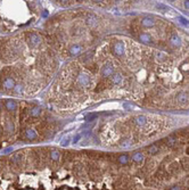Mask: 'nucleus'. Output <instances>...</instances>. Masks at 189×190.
Listing matches in <instances>:
<instances>
[{
    "instance_id": "obj_20",
    "label": "nucleus",
    "mask_w": 189,
    "mask_h": 190,
    "mask_svg": "<svg viewBox=\"0 0 189 190\" xmlns=\"http://www.w3.org/2000/svg\"><path fill=\"white\" fill-rule=\"evenodd\" d=\"M147 150H148V154H149V155H156V154L158 153V150H160V147H158L157 145H155V144H154V145L149 146Z\"/></svg>"
},
{
    "instance_id": "obj_25",
    "label": "nucleus",
    "mask_w": 189,
    "mask_h": 190,
    "mask_svg": "<svg viewBox=\"0 0 189 190\" xmlns=\"http://www.w3.org/2000/svg\"><path fill=\"white\" fill-rule=\"evenodd\" d=\"M6 129L8 130L9 132H11V131L14 130V124H13V122L8 121L7 123H6Z\"/></svg>"
},
{
    "instance_id": "obj_30",
    "label": "nucleus",
    "mask_w": 189,
    "mask_h": 190,
    "mask_svg": "<svg viewBox=\"0 0 189 190\" xmlns=\"http://www.w3.org/2000/svg\"><path fill=\"white\" fill-rule=\"evenodd\" d=\"M1 108H2V103L0 101V109H1Z\"/></svg>"
},
{
    "instance_id": "obj_18",
    "label": "nucleus",
    "mask_w": 189,
    "mask_h": 190,
    "mask_svg": "<svg viewBox=\"0 0 189 190\" xmlns=\"http://www.w3.org/2000/svg\"><path fill=\"white\" fill-rule=\"evenodd\" d=\"M135 122H136L137 125L142 126V125H145L147 123V117L146 116H144V115H139V116H137V117L135 119Z\"/></svg>"
},
{
    "instance_id": "obj_7",
    "label": "nucleus",
    "mask_w": 189,
    "mask_h": 190,
    "mask_svg": "<svg viewBox=\"0 0 189 190\" xmlns=\"http://www.w3.org/2000/svg\"><path fill=\"white\" fill-rule=\"evenodd\" d=\"M81 51H82V47L80 44H77V43L72 44L69 48V54L71 56H79L81 54Z\"/></svg>"
},
{
    "instance_id": "obj_28",
    "label": "nucleus",
    "mask_w": 189,
    "mask_h": 190,
    "mask_svg": "<svg viewBox=\"0 0 189 190\" xmlns=\"http://www.w3.org/2000/svg\"><path fill=\"white\" fill-rule=\"evenodd\" d=\"M81 138V136H80V134H77V136H75V137H74V142H77V141H79V139Z\"/></svg>"
},
{
    "instance_id": "obj_26",
    "label": "nucleus",
    "mask_w": 189,
    "mask_h": 190,
    "mask_svg": "<svg viewBox=\"0 0 189 190\" xmlns=\"http://www.w3.org/2000/svg\"><path fill=\"white\" fill-rule=\"evenodd\" d=\"M180 69L181 71H189V64H182Z\"/></svg>"
},
{
    "instance_id": "obj_9",
    "label": "nucleus",
    "mask_w": 189,
    "mask_h": 190,
    "mask_svg": "<svg viewBox=\"0 0 189 190\" xmlns=\"http://www.w3.org/2000/svg\"><path fill=\"white\" fill-rule=\"evenodd\" d=\"M141 25L144 27H153L155 25V19L150 16H147V17H144L141 19Z\"/></svg>"
},
{
    "instance_id": "obj_8",
    "label": "nucleus",
    "mask_w": 189,
    "mask_h": 190,
    "mask_svg": "<svg viewBox=\"0 0 189 190\" xmlns=\"http://www.w3.org/2000/svg\"><path fill=\"white\" fill-rule=\"evenodd\" d=\"M86 23L89 26H96L98 23V18L94 14H87L86 16Z\"/></svg>"
},
{
    "instance_id": "obj_31",
    "label": "nucleus",
    "mask_w": 189,
    "mask_h": 190,
    "mask_svg": "<svg viewBox=\"0 0 189 190\" xmlns=\"http://www.w3.org/2000/svg\"><path fill=\"white\" fill-rule=\"evenodd\" d=\"M1 133H2V128L0 126V134H1Z\"/></svg>"
},
{
    "instance_id": "obj_24",
    "label": "nucleus",
    "mask_w": 189,
    "mask_h": 190,
    "mask_svg": "<svg viewBox=\"0 0 189 190\" xmlns=\"http://www.w3.org/2000/svg\"><path fill=\"white\" fill-rule=\"evenodd\" d=\"M23 84L22 83H16V86L14 88V92L16 94V95H21L22 92H23Z\"/></svg>"
},
{
    "instance_id": "obj_11",
    "label": "nucleus",
    "mask_w": 189,
    "mask_h": 190,
    "mask_svg": "<svg viewBox=\"0 0 189 190\" xmlns=\"http://www.w3.org/2000/svg\"><path fill=\"white\" fill-rule=\"evenodd\" d=\"M60 158V153L58 150H56V149H52V151H50V154H49V159L54 162V163H56V162H58Z\"/></svg>"
},
{
    "instance_id": "obj_15",
    "label": "nucleus",
    "mask_w": 189,
    "mask_h": 190,
    "mask_svg": "<svg viewBox=\"0 0 189 190\" xmlns=\"http://www.w3.org/2000/svg\"><path fill=\"white\" fill-rule=\"evenodd\" d=\"M131 158H132V161L135 162V163H138V164H140L142 161H144V155H142V153H140V151H137V153H135L133 155L131 156Z\"/></svg>"
},
{
    "instance_id": "obj_12",
    "label": "nucleus",
    "mask_w": 189,
    "mask_h": 190,
    "mask_svg": "<svg viewBox=\"0 0 189 190\" xmlns=\"http://www.w3.org/2000/svg\"><path fill=\"white\" fill-rule=\"evenodd\" d=\"M112 82H113V84H115V86H120L121 83L123 82V76H122V74H120V73L113 74Z\"/></svg>"
},
{
    "instance_id": "obj_16",
    "label": "nucleus",
    "mask_w": 189,
    "mask_h": 190,
    "mask_svg": "<svg viewBox=\"0 0 189 190\" xmlns=\"http://www.w3.org/2000/svg\"><path fill=\"white\" fill-rule=\"evenodd\" d=\"M129 159H130V156L127 155V154H122L117 157V163L121 165H127L129 163Z\"/></svg>"
},
{
    "instance_id": "obj_5",
    "label": "nucleus",
    "mask_w": 189,
    "mask_h": 190,
    "mask_svg": "<svg viewBox=\"0 0 189 190\" xmlns=\"http://www.w3.org/2000/svg\"><path fill=\"white\" fill-rule=\"evenodd\" d=\"M16 86L15 83V80L13 78H6L2 82H1V88L5 89V90H14V88Z\"/></svg>"
},
{
    "instance_id": "obj_4",
    "label": "nucleus",
    "mask_w": 189,
    "mask_h": 190,
    "mask_svg": "<svg viewBox=\"0 0 189 190\" xmlns=\"http://www.w3.org/2000/svg\"><path fill=\"white\" fill-rule=\"evenodd\" d=\"M29 44H30V47H32V48H35V47H38L40 43H41V36L40 35H38L37 33H31V34L29 35Z\"/></svg>"
},
{
    "instance_id": "obj_27",
    "label": "nucleus",
    "mask_w": 189,
    "mask_h": 190,
    "mask_svg": "<svg viewBox=\"0 0 189 190\" xmlns=\"http://www.w3.org/2000/svg\"><path fill=\"white\" fill-rule=\"evenodd\" d=\"M170 190H182V189H181L180 186H174V187H172Z\"/></svg>"
},
{
    "instance_id": "obj_10",
    "label": "nucleus",
    "mask_w": 189,
    "mask_h": 190,
    "mask_svg": "<svg viewBox=\"0 0 189 190\" xmlns=\"http://www.w3.org/2000/svg\"><path fill=\"white\" fill-rule=\"evenodd\" d=\"M5 107H6V109L9 111V112H14V111H16L17 105H16V103H15L13 99H8V100H6V103H5Z\"/></svg>"
},
{
    "instance_id": "obj_13",
    "label": "nucleus",
    "mask_w": 189,
    "mask_h": 190,
    "mask_svg": "<svg viewBox=\"0 0 189 190\" xmlns=\"http://www.w3.org/2000/svg\"><path fill=\"white\" fill-rule=\"evenodd\" d=\"M138 39H139V41L142 43H150L152 42V36L148 34V33H140L139 36H138Z\"/></svg>"
},
{
    "instance_id": "obj_17",
    "label": "nucleus",
    "mask_w": 189,
    "mask_h": 190,
    "mask_svg": "<svg viewBox=\"0 0 189 190\" xmlns=\"http://www.w3.org/2000/svg\"><path fill=\"white\" fill-rule=\"evenodd\" d=\"M25 137L29 139V140H34V139H37L38 134H37L35 130H33V129H27L25 131Z\"/></svg>"
},
{
    "instance_id": "obj_6",
    "label": "nucleus",
    "mask_w": 189,
    "mask_h": 190,
    "mask_svg": "<svg viewBox=\"0 0 189 190\" xmlns=\"http://www.w3.org/2000/svg\"><path fill=\"white\" fill-rule=\"evenodd\" d=\"M170 44H171L173 48H179L182 44V41H181V38L178 34H172L171 38H170Z\"/></svg>"
},
{
    "instance_id": "obj_3",
    "label": "nucleus",
    "mask_w": 189,
    "mask_h": 190,
    "mask_svg": "<svg viewBox=\"0 0 189 190\" xmlns=\"http://www.w3.org/2000/svg\"><path fill=\"white\" fill-rule=\"evenodd\" d=\"M90 76L87 74V73H80L77 75V82L79 86H88L90 84Z\"/></svg>"
},
{
    "instance_id": "obj_23",
    "label": "nucleus",
    "mask_w": 189,
    "mask_h": 190,
    "mask_svg": "<svg viewBox=\"0 0 189 190\" xmlns=\"http://www.w3.org/2000/svg\"><path fill=\"white\" fill-rule=\"evenodd\" d=\"M155 57H156V59L158 61H163L166 59V55L164 54V52L162 51H157L156 54H155Z\"/></svg>"
},
{
    "instance_id": "obj_21",
    "label": "nucleus",
    "mask_w": 189,
    "mask_h": 190,
    "mask_svg": "<svg viewBox=\"0 0 189 190\" xmlns=\"http://www.w3.org/2000/svg\"><path fill=\"white\" fill-rule=\"evenodd\" d=\"M120 145H121V147H122V148H129V147H131V146H132V140H131V139H129V138L123 139V140L120 142Z\"/></svg>"
},
{
    "instance_id": "obj_14",
    "label": "nucleus",
    "mask_w": 189,
    "mask_h": 190,
    "mask_svg": "<svg viewBox=\"0 0 189 190\" xmlns=\"http://www.w3.org/2000/svg\"><path fill=\"white\" fill-rule=\"evenodd\" d=\"M177 100L180 103V104H186V103H188L189 100V96L188 94H186V92H180L178 97H177Z\"/></svg>"
},
{
    "instance_id": "obj_29",
    "label": "nucleus",
    "mask_w": 189,
    "mask_h": 190,
    "mask_svg": "<svg viewBox=\"0 0 189 190\" xmlns=\"http://www.w3.org/2000/svg\"><path fill=\"white\" fill-rule=\"evenodd\" d=\"M185 7L189 9V0H187V1H185Z\"/></svg>"
},
{
    "instance_id": "obj_22",
    "label": "nucleus",
    "mask_w": 189,
    "mask_h": 190,
    "mask_svg": "<svg viewBox=\"0 0 189 190\" xmlns=\"http://www.w3.org/2000/svg\"><path fill=\"white\" fill-rule=\"evenodd\" d=\"M165 142H166V145H168L169 147H173V146L177 144V138H175V137H169V138H166Z\"/></svg>"
},
{
    "instance_id": "obj_19",
    "label": "nucleus",
    "mask_w": 189,
    "mask_h": 190,
    "mask_svg": "<svg viewBox=\"0 0 189 190\" xmlns=\"http://www.w3.org/2000/svg\"><path fill=\"white\" fill-rule=\"evenodd\" d=\"M40 114H41V109L38 106H34V107H32L30 109V115L32 117H38V116H40Z\"/></svg>"
},
{
    "instance_id": "obj_2",
    "label": "nucleus",
    "mask_w": 189,
    "mask_h": 190,
    "mask_svg": "<svg viewBox=\"0 0 189 190\" xmlns=\"http://www.w3.org/2000/svg\"><path fill=\"white\" fill-rule=\"evenodd\" d=\"M100 74H102V76L105 79L112 76L113 74H114V66H113L111 63H107L106 65H104L103 67H102Z\"/></svg>"
},
{
    "instance_id": "obj_1",
    "label": "nucleus",
    "mask_w": 189,
    "mask_h": 190,
    "mask_svg": "<svg viewBox=\"0 0 189 190\" xmlns=\"http://www.w3.org/2000/svg\"><path fill=\"white\" fill-rule=\"evenodd\" d=\"M113 54L116 56V57H123L124 56V54H125V44L123 41H116V42H114L113 44Z\"/></svg>"
}]
</instances>
